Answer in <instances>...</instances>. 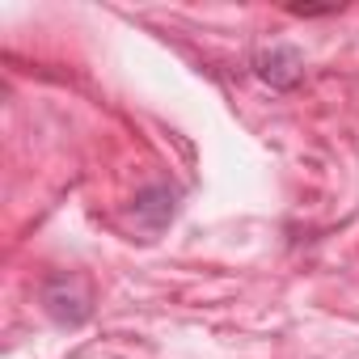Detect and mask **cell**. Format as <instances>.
<instances>
[{"mask_svg":"<svg viewBox=\"0 0 359 359\" xmlns=\"http://www.w3.org/2000/svg\"><path fill=\"white\" fill-rule=\"evenodd\" d=\"M43 309L51 313V321L60 325H85L93 304H89V292L76 275H51L43 283Z\"/></svg>","mask_w":359,"mask_h":359,"instance_id":"cell-1","label":"cell"},{"mask_svg":"<svg viewBox=\"0 0 359 359\" xmlns=\"http://www.w3.org/2000/svg\"><path fill=\"white\" fill-rule=\"evenodd\" d=\"M254 72H258L271 89H292V85H300V76H304V55H300L296 47H287V43H271V47H262V51L254 55Z\"/></svg>","mask_w":359,"mask_h":359,"instance_id":"cell-2","label":"cell"},{"mask_svg":"<svg viewBox=\"0 0 359 359\" xmlns=\"http://www.w3.org/2000/svg\"><path fill=\"white\" fill-rule=\"evenodd\" d=\"M173 212H177V195L169 191V187H144L135 199H131V216L148 229V233H161L169 220H173Z\"/></svg>","mask_w":359,"mask_h":359,"instance_id":"cell-3","label":"cell"},{"mask_svg":"<svg viewBox=\"0 0 359 359\" xmlns=\"http://www.w3.org/2000/svg\"><path fill=\"white\" fill-rule=\"evenodd\" d=\"M287 13H296V18H325V13H334V5H292Z\"/></svg>","mask_w":359,"mask_h":359,"instance_id":"cell-4","label":"cell"}]
</instances>
